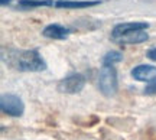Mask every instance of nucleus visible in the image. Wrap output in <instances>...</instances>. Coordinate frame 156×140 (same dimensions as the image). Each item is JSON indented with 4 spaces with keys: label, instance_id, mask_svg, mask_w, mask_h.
<instances>
[{
    "label": "nucleus",
    "instance_id": "f257e3e1",
    "mask_svg": "<svg viewBox=\"0 0 156 140\" xmlns=\"http://www.w3.org/2000/svg\"><path fill=\"white\" fill-rule=\"evenodd\" d=\"M2 59L17 71L41 72L46 69V62L42 59L38 51H16L2 48Z\"/></svg>",
    "mask_w": 156,
    "mask_h": 140
},
{
    "label": "nucleus",
    "instance_id": "f03ea898",
    "mask_svg": "<svg viewBox=\"0 0 156 140\" xmlns=\"http://www.w3.org/2000/svg\"><path fill=\"white\" fill-rule=\"evenodd\" d=\"M98 88L101 94H104L106 97L116 95L119 81H117V71L114 65H103L98 75Z\"/></svg>",
    "mask_w": 156,
    "mask_h": 140
},
{
    "label": "nucleus",
    "instance_id": "7ed1b4c3",
    "mask_svg": "<svg viewBox=\"0 0 156 140\" xmlns=\"http://www.w3.org/2000/svg\"><path fill=\"white\" fill-rule=\"evenodd\" d=\"M0 108L2 111L12 116V117H20L25 111L23 101L15 94H3L0 98Z\"/></svg>",
    "mask_w": 156,
    "mask_h": 140
},
{
    "label": "nucleus",
    "instance_id": "20e7f679",
    "mask_svg": "<svg viewBox=\"0 0 156 140\" xmlns=\"http://www.w3.org/2000/svg\"><path fill=\"white\" fill-rule=\"evenodd\" d=\"M85 85V78L81 74H71L65 77L64 79L59 81L58 84V91L64 94H77L80 91H83Z\"/></svg>",
    "mask_w": 156,
    "mask_h": 140
},
{
    "label": "nucleus",
    "instance_id": "39448f33",
    "mask_svg": "<svg viewBox=\"0 0 156 140\" xmlns=\"http://www.w3.org/2000/svg\"><path fill=\"white\" fill-rule=\"evenodd\" d=\"M149 28V23L146 22H127V23H120L116 25L112 30V38L113 39H119L123 35H127L134 30H145Z\"/></svg>",
    "mask_w": 156,
    "mask_h": 140
},
{
    "label": "nucleus",
    "instance_id": "423d86ee",
    "mask_svg": "<svg viewBox=\"0 0 156 140\" xmlns=\"http://www.w3.org/2000/svg\"><path fill=\"white\" fill-rule=\"evenodd\" d=\"M132 77H133L136 81H140V82H151L156 78V67L153 65H147V64H143V65H137L132 69Z\"/></svg>",
    "mask_w": 156,
    "mask_h": 140
},
{
    "label": "nucleus",
    "instance_id": "0eeeda50",
    "mask_svg": "<svg viewBox=\"0 0 156 140\" xmlns=\"http://www.w3.org/2000/svg\"><path fill=\"white\" fill-rule=\"evenodd\" d=\"M69 29L61 25H48L46 28L42 30V35L45 38H49V39H67L68 35H69Z\"/></svg>",
    "mask_w": 156,
    "mask_h": 140
},
{
    "label": "nucleus",
    "instance_id": "6e6552de",
    "mask_svg": "<svg viewBox=\"0 0 156 140\" xmlns=\"http://www.w3.org/2000/svg\"><path fill=\"white\" fill-rule=\"evenodd\" d=\"M98 0H58L55 2V7L58 9H84V7H90V6L98 5Z\"/></svg>",
    "mask_w": 156,
    "mask_h": 140
},
{
    "label": "nucleus",
    "instance_id": "1a4fd4ad",
    "mask_svg": "<svg viewBox=\"0 0 156 140\" xmlns=\"http://www.w3.org/2000/svg\"><path fill=\"white\" fill-rule=\"evenodd\" d=\"M149 39V35L146 33L145 30H134V32H130L127 35H123L120 36L119 40L120 44H142V42H146V40Z\"/></svg>",
    "mask_w": 156,
    "mask_h": 140
},
{
    "label": "nucleus",
    "instance_id": "9d476101",
    "mask_svg": "<svg viewBox=\"0 0 156 140\" xmlns=\"http://www.w3.org/2000/svg\"><path fill=\"white\" fill-rule=\"evenodd\" d=\"M22 7H42V6H55L52 0H19Z\"/></svg>",
    "mask_w": 156,
    "mask_h": 140
},
{
    "label": "nucleus",
    "instance_id": "9b49d317",
    "mask_svg": "<svg viewBox=\"0 0 156 140\" xmlns=\"http://www.w3.org/2000/svg\"><path fill=\"white\" fill-rule=\"evenodd\" d=\"M122 59H123L122 52H119V51H110L103 58V65H114V64H119Z\"/></svg>",
    "mask_w": 156,
    "mask_h": 140
},
{
    "label": "nucleus",
    "instance_id": "f8f14e48",
    "mask_svg": "<svg viewBox=\"0 0 156 140\" xmlns=\"http://www.w3.org/2000/svg\"><path fill=\"white\" fill-rule=\"evenodd\" d=\"M145 93H146V94H149V95H153V94H156V78L153 79V81H151L149 84L146 85Z\"/></svg>",
    "mask_w": 156,
    "mask_h": 140
},
{
    "label": "nucleus",
    "instance_id": "ddd939ff",
    "mask_svg": "<svg viewBox=\"0 0 156 140\" xmlns=\"http://www.w3.org/2000/svg\"><path fill=\"white\" fill-rule=\"evenodd\" d=\"M147 58L152 61H156V48H152V49L147 51Z\"/></svg>",
    "mask_w": 156,
    "mask_h": 140
},
{
    "label": "nucleus",
    "instance_id": "4468645a",
    "mask_svg": "<svg viewBox=\"0 0 156 140\" xmlns=\"http://www.w3.org/2000/svg\"><path fill=\"white\" fill-rule=\"evenodd\" d=\"M12 0H0V3H2V5H6V3H10Z\"/></svg>",
    "mask_w": 156,
    "mask_h": 140
}]
</instances>
